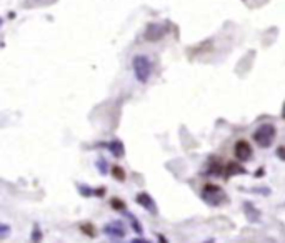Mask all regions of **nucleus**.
<instances>
[{
  "label": "nucleus",
  "instance_id": "obj_1",
  "mask_svg": "<svg viewBox=\"0 0 285 243\" xmlns=\"http://www.w3.org/2000/svg\"><path fill=\"white\" fill-rule=\"evenodd\" d=\"M200 198L208 207H222L225 202H229V197H227L224 188L215 183H205L200 191Z\"/></svg>",
  "mask_w": 285,
  "mask_h": 243
},
{
  "label": "nucleus",
  "instance_id": "obj_2",
  "mask_svg": "<svg viewBox=\"0 0 285 243\" xmlns=\"http://www.w3.org/2000/svg\"><path fill=\"white\" fill-rule=\"evenodd\" d=\"M132 68H134L135 79L140 82V84H147L154 72V63L149 59L147 55H135L132 59Z\"/></svg>",
  "mask_w": 285,
  "mask_h": 243
},
{
  "label": "nucleus",
  "instance_id": "obj_3",
  "mask_svg": "<svg viewBox=\"0 0 285 243\" xmlns=\"http://www.w3.org/2000/svg\"><path fill=\"white\" fill-rule=\"evenodd\" d=\"M277 137V127L274 124H262L258 125L255 132L252 133V138L260 149H269L272 147V143L275 142Z\"/></svg>",
  "mask_w": 285,
  "mask_h": 243
},
{
  "label": "nucleus",
  "instance_id": "obj_4",
  "mask_svg": "<svg viewBox=\"0 0 285 243\" xmlns=\"http://www.w3.org/2000/svg\"><path fill=\"white\" fill-rule=\"evenodd\" d=\"M169 32V27L165 23H157V22H152L147 25V29H145L144 32V38L149 42H157L160 40V38H163L167 35Z\"/></svg>",
  "mask_w": 285,
  "mask_h": 243
},
{
  "label": "nucleus",
  "instance_id": "obj_5",
  "mask_svg": "<svg viewBox=\"0 0 285 243\" xmlns=\"http://www.w3.org/2000/svg\"><path fill=\"white\" fill-rule=\"evenodd\" d=\"M233 155L239 160V162H249L253 155V150H252V145L247 142V140H237L235 147H233Z\"/></svg>",
  "mask_w": 285,
  "mask_h": 243
},
{
  "label": "nucleus",
  "instance_id": "obj_6",
  "mask_svg": "<svg viewBox=\"0 0 285 243\" xmlns=\"http://www.w3.org/2000/svg\"><path fill=\"white\" fill-rule=\"evenodd\" d=\"M135 202H137V205H140L144 210H147L149 213L157 215V205H155V200L147 193V191H140V193H137Z\"/></svg>",
  "mask_w": 285,
  "mask_h": 243
},
{
  "label": "nucleus",
  "instance_id": "obj_7",
  "mask_svg": "<svg viewBox=\"0 0 285 243\" xmlns=\"http://www.w3.org/2000/svg\"><path fill=\"white\" fill-rule=\"evenodd\" d=\"M104 232H105V235L112 236V238H124V236L127 235L125 225L120 220L107 223V225L104 227Z\"/></svg>",
  "mask_w": 285,
  "mask_h": 243
},
{
  "label": "nucleus",
  "instance_id": "obj_8",
  "mask_svg": "<svg viewBox=\"0 0 285 243\" xmlns=\"http://www.w3.org/2000/svg\"><path fill=\"white\" fill-rule=\"evenodd\" d=\"M244 213H245V218L249 220L250 223H258L260 222V210H258L257 207H253V203L250 202H245L244 203Z\"/></svg>",
  "mask_w": 285,
  "mask_h": 243
},
{
  "label": "nucleus",
  "instance_id": "obj_9",
  "mask_svg": "<svg viewBox=\"0 0 285 243\" xmlns=\"http://www.w3.org/2000/svg\"><path fill=\"white\" fill-rule=\"evenodd\" d=\"M244 174H247V170L240 163H235V162L225 163V168H224V178L225 180H229V178H232L233 175H244Z\"/></svg>",
  "mask_w": 285,
  "mask_h": 243
},
{
  "label": "nucleus",
  "instance_id": "obj_10",
  "mask_svg": "<svg viewBox=\"0 0 285 243\" xmlns=\"http://www.w3.org/2000/svg\"><path fill=\"white\" fill-rule=\"evenodd\" d=\"M105 147H107V149H109V152H110L115 158H122V157L125 155L124 143L120 142V140H112V142L105 143Z\"/></svg>",
  "mask_w": 285,
  "mask_h": 243
},
{
  "label": "nucleus",
  "instance_id": "obj_11",
  "mask_svg": "<svg viewBox=\"0 0 285 243\" xmlns=\"http://www.w3.org/2000/svg\"><path fill=\"white\" fill-rule=\"evenodd\" d=\"M79 188V193L82 197H104L105 195V188L100 187V188H90L87 187V185H77Z\"/></svg>",
  "mask_w": 285,
  "mask_h": 243
},
{
  "label": "nucleus",
  "instance_id": "obj_12",
  "mask_svg": "<svg viewBox=\"0 0 285 243\" xmlns=\"http://www.w3.org/2000/svg\"><path fill=\"white\" fill-rule=\"evenodd\" d=\"M224 168H225V165H222L220 162H219V158H213L210 163L207 165V172L205 174L207 175H224Z\"/></svg>",
  "mask_w": 285,
  "mask_h": 243
},
{
  "label": "nucleus",
  "instance_id": "obj_13",
  "mask_svg": "<svg viewBox=\"0 0 285 243\" xmlns=\"http://www.w3.org/2000/svg\"><path fill=\"white\" fill-rule=\"evenodd\" d=\"M127 218H129L130 227L134 228V232H135V233H138V235H142V233H144V232H142V225H140V222H138V218H137L135 215L127 213Z\"/></svg>",
  "mask_w": 285,
  "mask_h": 243
},
{
  "label": "nucleus",
  "instance_id": "obj_14",
  "mask_svg": "<svg viewBox=\"0 0 285 243\" xmlns=\"http://www.w3.org/2000/svg\"><path fill=\"white\" fill-rule=\"evenodd\" d=\"M110 207L115 210V212H125V210H127L125 202L120 200V198H117V197L110 198Z\"/></svg>",
  "mask_w": 285,
  "mask_h": 243
},
{
  "label": "nucleus",
  "instance_id": "obj_15",
  "mask_svg": "<svg viewBox=\"0 0 285 243\" xmlns=\"http://www.w3.org/2000/svg\"><path fill=\"white\" fill-rule=\"evenodd\" d=\"M42 241V228L39 223H35L34 230H32V236H30V243H40Z\"/></svg>",
  "mask_w": 285,
  "mask_h": 243
},
{
  "label": "nucleus",
  "instance_id": "obj_16",
  "mask_svg": "<svg viewBox=\"0 0 285 243\" xmlns=\"http://www.w3.org/2000/svg\"><path fill=\"white\" fill-rule=\"evenodd\" d=\"M112 175L117 182H124L125 180V170L120 167V165H113L112 167Z\"/></svg>",
  "mask_w": 285,
  "mask_h": 243
},
{
  "label": "nucleus",
  "instance_id": "obj_17",
  "mask_svg": "<svg viewBox=\"0 0 285 243\" xmlns=\"http://www.w3.org/2000/svg\"><path fill=\"white\" fill-rule=\"evenodd\" d=\"M97 170H99V174L100 175H107V172H109V163H107V160L105 158H99L97 160Z\"/></svg>",
  "mask_w": 285,
  "mask_h": 243
},
{
  "label": "nucleus",
  "instance_id": "obj_18",
  "mask_svg": "<svg viewBox=\"0 0 285 243\" xmlns=\"http://www.w3.org/2000/svg\"><path fill=\"white\" fill-rule=\"evenodd\" d=\"M80 230H82V232H84L87 236H92V238H93L95 235H97V232H95V227H92L90 223H82Z\"/></svg>",
  "mask_w": 285,
  "mask_h": 243
},
{
  "label": "nucleus",
  "instance_id": "obj_19",
  "mask_svg": "<svg viewBox=\"0 0 285 243\" xmlns=\"http://www.w3.org/2000/svg\"><path fill=\"white\" fill-rule=\"evenodd\" d=\"M9 233H10V227L7 223H2V225H0V238L5 240L9 236Z\"/></svg>",
  "mask_w": 285,
  "mask_h": 243
},
{
  "label": "nucleus",
  "instance_id": "obj_20",
  "mask_svg": "<svg viewBox=\"0 0 285 243\" xmlns=\"http://www.w3.org/2000/svg\"><path fill=\"white\" fill-rule=\"evenodd\" d=\"M277 157L285 162V147H278V149H277Z\"/></svg>",
  "mask_w": 285,
  "mask_h": 243
},
{
  "label": "nucleus",
  "instance_id": "obj_21",
  "mask_svg": "<svg viewBox=\"0 0 285 243\" xmlns=\"http://www.w3.org/2000/svg\"><path fill=\"white\" fill-rule=\"evenodd\" d=\"M157 240H158V243H169L167 236L162 235V233H157Z\"/></svg>",
  "mask_w": 285,
  "mask_h": 243
},
{
  "label": "nucleus",
  "instance_id": "obj_22",
  "mask_svg": "<svg viewBox=\"0 0 285 243\" xmlns=\"http://www.w3.org/2000/svg\"><path fill=\"white\" fill-rule=\"evenodd\" d=\"M130 243H150L149 240H144V238H135V240H132Z\"/></svg>",
  "mask_w": 285,
  "mask_h": 243
},
{
  "label": "nucleus",
  "instance_id": "obj_23",
  "mask_svg": "<svg viewBox=\"0 0 285 243\" xmlns=\"http://www.w3.org/2000/svg\"><path fill=\"white\" fill-rule=\"evenodd\" d=\"M282 118L285 120V104H283V107H282Z\"/></svg>",
  "mask_w": 285,
  "mask_h": 243
}]
</instances>
